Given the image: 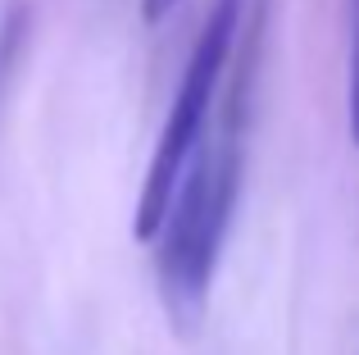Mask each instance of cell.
<instances>
[{
  "mask_svg": "<svg viewBox=\"0 0 359 355\" xmlns=\"http://www.w3.org/2000/svg\"><path fill=\"white\" fill-rule=\"evenodd\" d=\"M173 5H177V0H141V14H146V23H159Z\"/></svg>",
  "mask_w": 359,
  "mask_h": 355,
  "instance_id": "4",
  "label": "cell"
},
{
  "mask_svg": "<svg viewBox=\"0 0 359 355\" xmlns=\"http://www.w3.org/2000/svg\"><path fill=\"white\" fill-rule=\"evenodd\" d=\"M346 109H351V137L359 146V0H346Z\"/></svg>",
  "mask_w": 359,
  "mask_h": 355,
  "instance_id": "3",
  "label": "cell"
},
{
  "mask_svg": "<svg viewBox=\"0 0 359 355\" xmlns=\"http://www.w3.org/2000/svg\"><path fill=\"white\" fill-rule=\"evenodd\" d=\"M241 9H245V0H214L210 18H205L201 36H196V46H191V60H187L182 82H177L173 109H168V119H164L155 155H150L146 187H141V201H137V219H132V232H137L141 241H150V232H155L159 214H164L168 196H173V187H177V173L191 160L196 142H201L205 123H210L214 105H219L228 55H232V41H237V27H241Z\"/></svg>",
  "mask_w": 359,
  "mask_h": 355,
  "instance_id": "2",
  "label": "cell"
},
{
  "mask_svg": "<svg viewBox=\"0 0 359 355\" xmlns=\"http://www.w3.org/2000/svg\"><path fill=\"white\" fill-rule=\"evenodd\" d=\"M223 96L214 105L191 160L177 173V187L159 214L155 232V278L159 301L177 328H191L205 314L214 274H219L228 228L237 214L241 173H245V114H250V64H241Z\"/></svg>",
  "mask_w": 359,
  "mask_h": 355,
  "instance_id": "1",
  "label": "cell"
}]
</instances>
